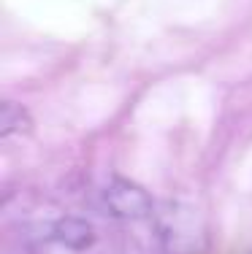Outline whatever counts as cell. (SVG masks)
<instances>
[{
	"instance_id": "cell-1",
	"label": "cell",
	"mask_w": 252,
	"mask_h": 254,
	"mask_svg": "<svg viewBox=\"0 0 252 254\" xmlns=\"http://www.w3.org/2000/svg\"><path fill=\"white\" fill-rule=\"evenodd\" d=\"M100 197L111 211V216H119V219H147L155 214V200L147 195V190L122 176H114L100 192Z\"/></svg>"
},
{
	"instance_id": "cell-2",
	"label": "cell",
	"mask_w": 252,
	"mask_h": 254,
	"mask_svg": "<svg viewBox=\"0 0 252 254\" xmlns=\"http://www.w3.org/2000/svg\"><path fill=\"white\" fill-rule=\"evenodd\" d=\"M0 125H3V138L11 135H30L33 132V117L22 103L5 100L3 108H0Z\"/></svg>"
},
{
	"instance_id": "cell-3",
	"label": "cell",
	"mask_w": 252,
	"mask_h": 254,
	"mask_svg": "<svg viewBox=\"0 0 252 254\" xmlns=\"http://www.w3.org/2000/svg\"><path fill=\"white\" fill-rule=\"evenodd\" d=\"M57 241L60 244H68L74 249H84V246L92 244V227L84 225L79 219H65L57 225Z\"/></svg>"
}]
</instances>
